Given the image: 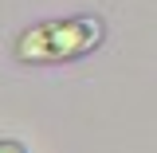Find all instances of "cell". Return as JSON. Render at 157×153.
Listing matches in <instances>:
<instances>
[{
  "mask_svg": "<svg viewBox=\"0 0 157 153\" xmlns=\"http://www.w3.org/2000/svg\"><path fill=\"white\" fill-rule=\"evenodd\" d=\"M0 153H28V149H24V141H16V137H0Z\"/></svg>",
  "mask_w": 157,
  "mask_h": 153,
  "instance_id": "obj_2",
  "label": "cell"
},
{
  "mask_svg": "<svg viewBox=\"0 0 157 153\" xmlns=\"http://www.w3.org/2000/svg\"><path fill=\"white\" fill-rule=\"evenodd\" d=\"M102 39H106V20L94 12L51 16L24 28L12 43V55L28 67H55V63H75V59L94 55Z\"/></svg>",
  "mask_w": 157,
  "mask_h": 153,
  "instance_id": "obj_1",
  "label": "cell"
}]
</instances>
